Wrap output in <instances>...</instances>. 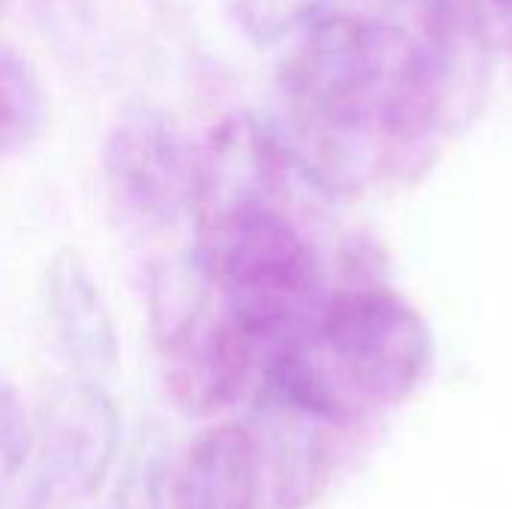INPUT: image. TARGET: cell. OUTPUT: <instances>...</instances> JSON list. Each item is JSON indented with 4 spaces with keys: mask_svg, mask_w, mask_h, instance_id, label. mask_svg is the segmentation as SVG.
<instances>
[{
    "mask_svg": "<svg viewBox=\"0 0 512 509\" xmlns=\"http://www.w3.org/2000/svg\"><path fill=\"white\" fill-rule=\"evenodd\" d=\"M195 255L207 267L222 309L264 351L312 339L330 300V276L288 207L258 210L198 237Z\"/></svg>",
    "mask_w": 512,
    "mask_h": 509,
    "instance_id": "1",
    "label": "cell"
},
{
    "mask_svg": "<svg viewBox=\"0 0 512 509\" xmlns=\"http://www.w3.org/2000/svg\"><path fill=\"white\" fill-rule=\"evenodd\" d=\"M309 351L363 408L408 393L432 360V336L420 312L384 285H333Z\"/></svg>",
    "mask_w": 512,
    "mask_h": 509,
    "instance_id": "2",
    "label": "cell"
},
{
    "mask_svg": "<svg viewBox=\"0 0 512 509\" xmlns=\"http://www.w3.org/2000/svg\"><path fill=\"white\" fill-rule=\"evenodd\" d=\"M99 165L108 201L135 228L168 231L189 219L198 147L159 105H126L102 138Z\"/></svg>",
    "mask_w": 512,
    "mask_h": 509,
    "instance_id": "3",
    "label": "cell"
},
{
    "mask_svg": "<svg viewBox=\"0 0 512 509\" xmlns=\"http://www.w3.org/2000/svg\"><path fill=\"white\" fill-rule=\"evenodd\" d=\"M291 180H300L282 129L252 111L216 123L198 147L192 228L195 240L258 210L288 207Z\"/></svg>",
    "mask_w": 512,
    "mask_h": 509,
    "instance_id": "4",
    "label": "cell"
},
{
    "mask_svg": "<svg viewBox=\"0 0 512 509\" xmlns=\"http://www.w3.org/2000/svg\"><path fill=\"white\" fill-rule=\"evenodd\" d=\"M120 453V411L102 381L69 375L33 411V492L39 504L84 501Z\"/></svg>",
    "mask_w": 512,
    "mask_h": 509,
    "instance_id": "5",
    "label": "cell"
},
{
    "mask_svg": "<svg viewBox=\"0 0 512 509\" xmlns=\"http://www.w3.org/2000/svg\"><path fill=\"white\" fill-rule=\"evenodd\" d=\"M165 390L186 417H213L255 387L264 351L222 309H213L171 348L162 351Z\"/></svg>",
    "mask_w": 512,
    "mask_h": 509,
    "instance_id": "6",
    "label": "cell"
},
{
    "mask_svg": "<svg viewBox=\"0 0 512 509\" xmlns=\"http://www.w3.org/2000/svg\"><path fill=\"white\" fill-rule=\"evenodd\" d=\"M42 306L57 354L69 372L102 381L117 366L120 339L111 306L78 249L63 246L48 258Z\"/></svg>",
    "mask_w": 512,
    "mask_h": 509,
    "instance_id": "7",
    "label": "cell"
},
{
    "mask_svg": "<svg viewBox=\"0 0 512 509\" xmlns=\"http://www.w3.org/2000/svg\"><path fill=\"white\" fill-rule=\"evenodd\" d=\"M258 450L246 423L204 429L171 480V509H258Z\"/></svg>",
    "mask_w": 512,
    "mask_h": 509,
    "instance_id": "8",
    "label": "cell"
},
{
    "mask_svg": "<svg viewBox=\"0 0 512 509\" xmlns=\"http://www.w3.org/2000/svg\"><path fill=\"white\" fill-rule=\"evenodd\" d=\"M216 303V285L192 252L156 258L147 270V327L162 354L186 336Z\"/></svg>",
    "mask_w": 512,
    "mask_h": 509,
    "instance_id": "9",
    "label": "cell"
},
{
    "mask_svg": "<svg viewBox=\"0 0 512 509\" xmlns=\"http://www.w3.org/2000/svg\"><path fill=\"white\" fill-rule=\"evenodd\" d=\"M48 123V93L36 66L0 39V159L18 156L39 141Z\"/></svg>",
    "mask_w": 512,
    "mask_h": 509,
    "instance_id": "10",
    "label": "cell"
},
{
    "mask_svg": "<svg viewBox=\"0 0 512 509\" xmlns=\"http://www.w3.org/2000/svg\"><path fill=\"white\" fill-rule=\"evenodd\" d=\"M228 9L252 42L273 45L339 12V0H228Z\"/></svg>",
    "mask_w": 512,
    "mask_h": 509,
    "instance_id": "11",
    "label": "cell"
},
{
    "mask_svg": "<svg viewBox=\"0 0 512 509\" xmlns=\"http://www.w3.org/2000/svg\"><path fill=\"white\" fill-rule=\"evenodd\" d=\"M105 509H171V483L165 480V465L153 447L138 450L126 465Z\"/></svg>",
    "mask_w": 512,
    "mask_h": 509,
    "instance_id": "12",
    "label": "cell"
},
{
    "mask_svg": "<svg viewBox=\"0 0 512 509\" xmlns=\"http://www.w3.org/2000/svg\"><path fill=\"white\" fill-rule=\"evenodd\" d=\"M33 456V417L27 414L18 390L0 378V477L18 480Z\"/></svg>",
    "mask_w": 512,
    "mask_h": 509,
    "instance_id": "13",
    "label": "cell"
},
{
    "mask_svg": "<svg viewBox=\"0 0 512 509\" xmlns=\"http://www.w3.org/2000/svg\"><path fill=\"white\" fill-rule=\"evenodd\" d=\"M456 12L489 42L498 45L512 36V0H453Z\"/></svg>",
    "mask_w": 512,
    "mask_h": 509,
    "instance_id": "14",
    "label": "cell"
},
{
    "mask_svg": "<svg viewBox=\"0 0 512 509\" xmlns=\"http://www.w3.org/2000/svg\"><path fill=\"white\" fill-rule=\"evenodd\" d=\"M9 3H12V0H0V18L6 15V9H9Z\"/></svg>",
    "mask_w": 512,
    "mask_h": 509,
    "instance_id": "15",
    "label": "cell"
},
{
    "mask_svg": "<svg viewBox=\"0 0 512 509\" xmlns=\"http://www.w3.org/2000/svg\"><path fill=\"white\" fill-rule=\"evenodd\" d=\"M510 45H512V36H510Z\"/></svg>",
    "mask_w": 512,
    "mask_h": 509,
    "instance_id": "16",
    "label": "cell"
}]
</instances>
